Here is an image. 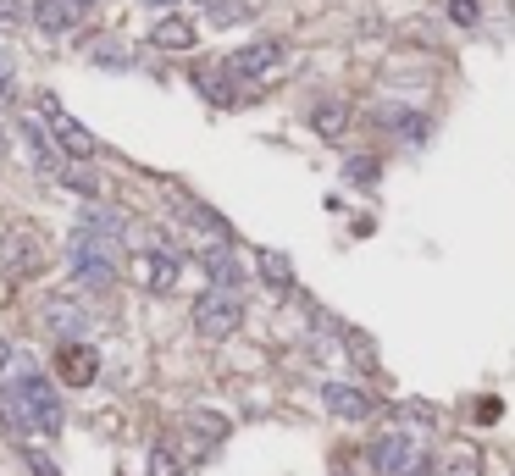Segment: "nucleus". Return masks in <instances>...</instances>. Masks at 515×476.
I'll return each mask as SVG.
<instances>
[{
    "label": "nucleus",
    "instance_id": "nucleus-1",
    "mask_svg": "<svg viewBox=\"0 0 515 476\" xmlns=\"http://www.w3.org/2000/svg\"><path fill=\"white\" fill-rule=\"evenodd\" d=\"M12 399L23 405V421H28V432H45V438H56L61 427H67V405H61V388L45 377V371H17V382H12Z\"/></svg>",
    "mask_w": 515,
    "mask_h": 476
},
{
    "label": "nucleus",
    "instance_id": "nucleus-2",
    "mask_svg": "<svg viewBox=\"0 0 515 476\" xmlns=\"http://www.w3.org/2000/svg\"><path fill=\"white\" fill-rule=\"evenodd\" d=\"M366 460L377 465L383 476H432V454L427 443H416L410 432H377L372 443H366Z\"/></svg>",
    "mask_w": 515,
    "mask_h": 476
},
{
    "label": "nucleus",
    "instance_id": "nucleus-3",
    "mask_svg": "<svg viewBox=\"0 0 515 476\" xmlns=\"http://www.w3.org/2000/svg\"><path fill=\"white\" fill-rule=\"evenodd\" d=\"M194 327H200V338H233L244 327V299L222 294V288H205L194 299Z\"/></svg>",
    "mask_w": 515,
    "mask_h": 476
},
{
    "label": "nucleus",
    "instance_id": "nucleus-4",
    "mask_svg": "<svg viewBox=\"0 0 515 476\" xmlns=\"http://www.w3.org/2000/svg\"><path fill=\"white\" fill-rule=\"evenodd\" d=\"M39 322L50 327V333L61 338V344H84V333L95 327V316H89L78 299H67V294H56V299H45V310H39Z\"/></svg>",
    "mask_w": 515,
    "mask_h": 476
},
{
    "label": "nucleus",
    "instance_id": "nucleus-5",
    "mask_svg": "<svg viewBox=\"0 0 515 476\" xmlns=\"http://www.w3.org/2000/svg\"><path fill=\"white\" fill-rule=\"evenodd\" d=\"M283 56H288V50H283V39H255V45L233 50V56L222 61V67H228L233 78H239V84H244V78H266V72H272L277 61H283Z\"/></svg>",
    "mask_w": 515,
    "mask_h": 476
},
{
    "label": "nucleus",
    "instance_id": "nucleus-6",
    "mask_svg": "<svg viewBox=\"0 0 515 476\" xmlns=\"http://www.w3.org/2000/svg\"><path fill=\"white\" fill-rule=\"evenodd\" d=\"M322 399H327V410H333L338 421H372L377 416V399L366 388H355V382H327Z\"/></svg>",
    "mask_w": 515,
    "mask_h": 476
},
{
    "label": "nucleus",
    "instance_id": "nucleus-7",
    "mask_svg": "<svg viewBox=\"0 0 515 476\" xmlns=\"http://www.w3.org/2000/svg\"><path fill=\"white\" fill-rule=\"evenodd\" d=\"M56 377L67 388H89L100 377V355L89 344H56Z\"/></svg>",
    "mask_w": 515,
    "mask_h": 476
},
{
    "label": "nucleus",
    "instance_id": "nucleus-8",
    "mask_svg": "<svg viewBox=\"0 0 515 476\" xmlns=\"http://www.w3.org/2000/svg\"><path fill=\"white\" fill-rule=\"evenodd\" d=\"M200 272L211 277V288H222V294H239L244 288V266H239V255H233V244L200 250Z\"/></svg>",
    "mask_w": 515,
    "mask_h": 476
},
{
    "label": "nucleus",
    "instance_id": "nucleus-9",
    "mask_svg": "<svg viewBox=\"0 0 515 476\" xmlns=\"http://www.w3.org/2000/svg\"><path fill=\"white\" fill-rule=\"evenodd\" d=\"M144 288L150 294H172L178 288V277H183V261H178V250H144Z\"/></svg>",
    "mask_w": 515,
    "mask_h": 476
},
{
    "label": "nucleus",
    "instance_id": "nucleus-10",
    "mask_svg": "<svg viewBox=\"0 0 515 476\" xmlns=\"http://www.w3.org/2000/svg\"><path fill=\"white\" fill-rule=\"evenodd\" d=\"M78 0H34L28 6V17H34V28H45V34H72L78 28Z\"/></svg>",
    "mask_w": 515,
    "mask_h": 476
},
{
    "label": "nucleus",
    "instance_id": "nucleus-11",
    "mask_svg": "<svg viewBox=\"0 0 515 476\" xmlns=\"http://www.w3.org/2000/svg\"><path fill=\"white\" fill-rule=\"evenodd\" d=\"M194 89H200L211 106H228V111L239 106V78H233L228 67H211V72L200 67V72H194Z\"/></svg>",
    "mask_w": 515,
    "mask_h": 476
},
{
    "label": "nucleus",
    "instance_id": "nucleus-12",
    "mask_svg": "<svg viewBox=\"0 0 515 476\" xmlns=\"http://www.w3.org/2000/svg\"><path fill=\"white\" fill-rule=\"evenodd\" d=\"M377 122H388V128H394L405 144H427V139H432V117H421V111H410V106L377 111Z\"/></svg>",
    "mask_w": 515,
    "mask_h": 476
},
{
    "label": "nucleus",
    "instance_id": "nucleus-13",
    "mask_svg": "<svg viewBox=\"0 0 515 476\" xmlns=\"http://www.w3.org/2000/svg\"><path fill=\"white\" fill-rule=\"evenodd\" d=\"M150 45L156 50H194L200 45V28H194L189 17H161V23L150 28Z\"/></svg>",
    "mask_w": 515,
    "mask_h": 476
},
{
    "label": "nucleus",
    "instance_id": "nucleus-14",
    "mask_svg": "<svg viewBox=\"0 0 515 476\" xmlns=\"http://www.w3.org/2000/svg\"><path fill=\"white\" fill-rule=\"evenodd\" d=\"M56 144L72 155V161H95V155H100L95 133H89L84 122H72V117H56Z\"/></svg>",
    "mask_w": 515,
    "mask_h": 476
},
{
    "label": "nucleus",
    "instance_id": "nucleus-15",
    "mask_svg": "<svg viewBox=\"0 0 515 476\" xmlns=\"http://www.w3.org/2000/svg\"><path fill=\"white\" fill-rule=\"evenodd\" d=\"M255 272H261V283L277 288V294L294 288V261H288L283 250H255Z\"/></svg>",
    "mask_w": 515,
    "mask_h": 476
},
{
    "label": "nucleus",
    "instance_id": "nucleus-16",
    "mask_svg": "<svg viewBox=\"0 0 515 476\" xmlns=\"http://www.w3.org/2000/svg\"><path fill=\"white\" fill-rule=\"evenodd\" d=\"M17 139H23L28 161H34L39 172H56V150H50V139H45V128H39V122H28V117H23V128H17Z\"/></svg>",
    "mask_w": 515,
    "mask_h": 476
},
{
    "label": "nucleus",
    "instance_id": "nucleus-17",
    "mask_svg": "<svg viewBox=\"0 0 515 476\" xmlns=\"http://www.w3.org/2000/svg\"><path fill=\"white\" fill-rule=\"evenodd\" d=\"M78 227H95V233H106V238H122L128 233V216L111 211V205H100V200H89L84 216H78Z\"/></svg>",
    "mask_w": 515,
    "mask_h": 476
},
{
    "label": "nucleus",
    "instance_id": "nucleus-18",
    "mask_svg": "<svg viewBox=\"0 0 515 476\" xmlns=\"http://www.w3.org/2000/svg\"><path fill=\"white\" fill-rule=\"evenodd\" d=\"M6 266L12 272H39V244H34V233H6Z\"/></svg>",
    "mask_w": 515,
    "mask_h": 476
},
{
    "label": "nucleus",
    "instance_id": "nucleus-19",
    "mask_svg": "<svg viewBox=\"0 0 515 476\" xmlns=\"http://www.w3.org/2000/svg\"><path fill=\"white\" fill-rule=\"evenodd\" d=\"M183 211H189V222L200 227V233H211L216 244H233V227L222 222V216H216L211 205H200V200H189V194H183Z\"/></svg>",
    "mask_w": 515,
    "mask_h": 476
},
{
    "label": "nucleus",
    "instance_id": "nucleus-20",
    "mask_svg": "<svg viewBox=\"0 0 515 476\" xmlns=\"http://www.w3.org/2000/svg\"><path fill=\"white\" fill-rule=\"evenodd\" d=\"M311 128L322 133V139H338V133L349 128V111H344V106H333V100H322V106L311 111Z\"/></svg>",
    "mask_w": 515,
    "mask_h": 476
},
{
    "label": "nucleus",
    "instance_id": "nucleus-21",
    "mask_svg": "<svg viewBox=\"0 0 515 476\" xmlns=\"http://www.w3.org/2000/svg\"><path fill=\"white\" fill-rule=\"evenodd\" d=\"M377 172H383V161H377V155H355V161L344 167V178H349V183H360V189H372Z\"/></svg>",
    "mask_w": 515,
    "mask_h": 476
},
{
    "label": "nucleus",
    "instance_id": "nucleus-22",
    "mask_svg": "<svg viewBox=\"0 0 515 476\" xmlns=\"http://www.w3.org/2000/svg\"><path fill=\"white\" fill-rule=\"evenodd\" d=\"M61 183H67V189H78V194H84V200H100V178H95V172H84V167H78V172H61Z\"/></svg>",
    "mask_w": 515,
    "mask_h": 476
},
{
    "label": "nucleus",
    "instance_id": "nucleus-23",
    "mask_svg": "<svg viewBox=\"0 0 515 476\" xmlns=\"http://www.w3.org/2000/svg\"><path fill=\"white\" fill-rule=\"evenodd\" d=\"M244 17H250V6H239V0H216V6H211L216 28H233V23H244Z\"/></svg>",
    "mask_w": 515,
    "mask_h": 476
},
{
    "label": "nucleus",
    "instance_id": "nucleus-24",
    "mask_svg": "<svg viewBox=\"0 0 515 476\" xmlns=\"http://www.w3.org/2000/svg\"><path fill=\"white\" fill-rule=\"evenodd\" d=\"M95 67H117V72H128V67H133V56H128V50L100 45V50H95Z\"/></svg>",
    "mask_w": 515,
    "mask_h": 476
},
{
    "label": "nucleus",
    "instance_id": "nucleus-25",
    "mask_svg": "<svg viewBox=\"0 0 515 476\" xmlns=\"http://www.w3.org/2000/svg\"><path fill=\"white\" fill-rule=\"evenodd\" d=\"M449 17H455L460 28H471L482 17V6H477V0H449Z\"/></svg>",
    "mask_w": 515,
    "mask_h": 476
},
{
    "label": "nucleus",
    "instance_id": "nucleus-26",
    "mask_svg": "<svg viewBox=\"0 0 515 476\" xmlns=\"http://www.w3.org/2000/svg\"><path fill=\"white\" fill-rule=\"evenodd\" d=\"M23 465H28L34 476H61L56 460H50V454H39V449H23Z\"/></svg>",
    "mask_w": 515,
    "mask_h": 476
},
{
    "label": "nucleus",
    "instance_id": "nucleus-27",
    "mask_svg": "<svg viewBox=\"0 0 515 476\" xmlns=\"http://www.w3.org/2000/svg\"><path fill=\"white\" fill-rule=\"evenodd\" d=\"M12 84H17V67H12V56H6V50H0V100L12 95Z\"/></svg>",
    "mask_w": 515,
    "mask_h": 476
},
{
    "label": "nucleus",
    "instance_id": "nucleus-28",
    "mask_svg": "<svg viewBox=\"0 0 515 476\" xmlns=\"http://www.w3.org/2000/svg\"><path fill=\"white\" fill-rule=\"evenodd\" d=\"M172 471H178V460H172L167 449H156V454H150V476H172Z\"/></svg>",
    "mask_w": 515,
    "mask_h": 476
},
{
    "label": "nucleus",
    "instance_id": "nucleus-29",
    "mask_svg": "<svg viewBox=\"0 0 515 476\" xmlns=\"http://www.w3.org/2000/svg\"><path fill=\"white\" fill-rule=\"evenodd\" d=\"M444 476H477V454H455Z\"/></svg>",
    "mask_w": 515,
    "mask_h": 476
},
{
    "label": "nucleus",
    "instance_id": "nucleus-30",
    "mask_svg": "<svg viewBox=\"0 0 515 476\" xmlns=\"http://www.w3.org/2000/svg\"><path fill=\"white\" fill-rule=\"evenodd\" d=\"M23 6H17V0H0V28H17V23H23Z\"/></svg>",
    "mask_w": 515,
    "mask_h": 476
},
{
    "label": "nucleus",
    "instance_id": "nucleus-31",
    "mask_svg": "<svg viewBox=\"0 0 515 476\" xmlns=\"http://www.w3.org/2000/svg\"><path fill=\"white\" fill-rule=\"evenodd\" d=\"M194 432H205V438H222L228 427H222V416H194Z\"/></svg>",
    "mask_w": 515,
    "mask_h": 476
},
{
    "label": "nucleus",
    "instance_id": "nucleus-32",
    "mask_svg": "<svg viewBox=\"0 0 515 476\" xmlns=\"http://www.w3.org/2000/svg\"><path fill=\"white\" fill-rule=\"evenodd\" d=\"M12 366V344H6V338H0V371Z\"/></svg>",
    "mask_w": 515,
    "mask_h": 476
},
{
    "label": "nucleus",
    "instance_id": "nucleus-33",
    "mask_svg": "<svg viewBox=\"0 0 515 476\" xmlns=\"http://www.w3.org/2000/svg\"><path fill=\"white\" fill-rule=\"evenodd\" d=\"M0 155H6V128H0Z\"/></svg>",
    "mask_w": 515,
    "mask_h": 476
},
{
    "label": "nucleus",
    "instance_id": "nucleus-34",
    "mask_svg": "<svg viewBox=\"0 0 515 476\" xmlns=\"http://www.w3.org/2000/svg\"><path fill=\"white\" fill-rule=\"evenodd\" d=\"M150 6H172V0H150Z\"/></svg>",
    "mask_w": 515,
    "mask_h": 476
},
{
    "label": "nucleus",
    "instance_id": "nucleus-35",
    "mask_svg": "<svg viewBox=\"0 0 515 476\" xmlns=\"http://www.w3.org/2000/svg\"><path fill=\"white\" fill-rule=\"evenodd\" d=\"M78 6H95V0H78Z\"/></svg>",
    "mask_w": 515,
    "mask_h": 476
}]
</instances>
